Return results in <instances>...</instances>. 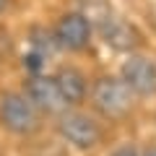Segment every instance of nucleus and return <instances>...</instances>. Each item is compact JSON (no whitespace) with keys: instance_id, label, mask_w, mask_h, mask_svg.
<instances>
[{"instance_id":"nucleus-1","label":"nucleus","mask_w":156,"mask_h":156,"mask_svg":"<svg viewBox=\"0 0 156 156\" xmlns=\"http://www.w3.org/2000/svg\"><path fill=\"white\" fill-rule=\"evenodd\" d=\"M91 96V107L99 112L104 120H125V117L133 112V91L122 83V78L115 76H101L94 81L89 91Z\"/></svg>"},{"instance_id":"nucleus-2","label":"nucleus","mask_w":156,"mask_h":156,"mask_svg":"<svg viewBox=\"0 0 156 156\" xmlns=\"http://www.w3.org/2000/svg\"><path fill=\"white\" fill-rule=\"evenodd\" d=\"M57 135L68 146H73L78 151L96 148L101 143V138H104L101 125L96 122L94 117L83 115V112H62L57 117Z\"/></svg>"},{"instance_id":"nucleus-3","label":"nucleus","mask_w":156,"mask_h":156,"mask_svg":"<svg viewBox=\"0 0 156 156\" xmlns=\"http://www.w3.org/2000/svg\"><path fill=\"white\" fill-rule=\"evenodd\" d=\"M0 125L13 135H31L39 130V112L18 91L0 96Z\"/></svg>"},{"instance_id":"nucleus-4","label":"nucleus","mask_w":156,"mask_h":156,"mask_svg":"<svg viewBox=\"0 0 156 156\" xmlns=\"http://www.w3.org/2000/svg\"><path fill=\"white\" fill-rule=\"evenodd\" d=\"M23 96L34 104L37 112L57 115V117H60L62 112H68V104H65V99H62V94H60V89H57V83H55L52 76H42V73L31 76L26 81Z\"/></svg>"},{"instance_id":"nucleus-5","label":"nucleus","mask_w":156,"mask_h":156,"mask_svg":"<svg viewBox=\"0 0 156 156\" xmlns=\"http://www.w3.org/2000/svg\"><path fill=\"white\" fill-rule=\"evenodd\" d=\"M99 34H101V39H104L107 47H112V50H117V52H130V55H133L140 47V42H143V37H140L138 29L130 21L115 16V13H104V16L99 18Z\"/></svg>"},{"instance_id":"nucleus-6","label":"nucleus","mask_w":156,"mask_h":156,"mask_svg":"<svg viewBox=\"0 0 156 156\" xmlns=\"http://www.w3.org/2000/svg\"><path fill=\"white\" fill-rule=\"evenodd\" d=\"M122 83L133 96H156V62L143 55H130L120 70Z\"/></svg>"},{"instance_id":"nucleus-7","label":"nucleus","mask_w":156,"mask_h":156,"mask_svg":"<svg viewBox=\"0 0 156 156\" xmlns=\"http://www.w3.org/2000/svg\"><path fill=\"white\" fill-rule=\"evenodd\" d=\"M91 42V21L83 13H62L55 23V44L62 50L81 52Z\"/></svg>"},{"instance_id":"nucleus-8","label":"nucleus","mask_w":156,"mask_h":156,"mask_svg":"<svg viewBox=\"0 0 156 156\" xmlns=\"http://www.w3.org/2000/svg\"><path fill=\"white\" fill-rule=\"evenodd\" d=\"M52 78H55V83H57V89H60V94H62L68 107H78V104L86 101V96H89V81H86V76L78 68L62 65Z\"/></svg>"},{"instance_id":"nucleus-9","label":"nucleus","mask_w":156,"mask_h":156,"mask_svg":"<svg viewBox=\"0 0 156 156\" xmlns=\"http://www.w3.org/2000/svg\"><path fill=\"white\" fill-rule=\"evenodd\" d=\"M42 65H44V55H39V52H34V50L23 57V68H26L31 76H37V73L42 70Z\"/></svg>"},{"instance_id":"nucleus-10","label":"nucleus","mask_w":156,"mask_h":156,"mask_svg":"<svg viewBox=\"0 0 156 156\" xmlns=\"http://www.w3.org/2000/svg\"><path fill=\"white\" fill-rule=\"evenodd\" d=\"M112 156H140V151L135 148L133 143H122V146H117V148L112 151Z\"/></svg>"},{"instance_id":"nucleus-11","label":"nucleus","mask_w":156,"mask_h":156,"mask_svg":"<svg viewBox=\"0 0 156 156\" xmlns=\"http://www.w3.org/2000/svg\"><path fill=\"white\" fill-rule=\"evenodd\" d=\"M143 156H156V146H151V148H148V151H146V154H143Z\"/></svg>"},{"instance_id":"nucleus-12","label":"nucleus","mask_w":156,"mask_h":156,"mask_svg":"<svg viewBox=\"0 0 156 156\" xmlns=\"http://www.w3.org/2000/svg\"><path fill=\"white\" fill-rule=\"evenodd\" d=\"M5 8H8V0H0V13L5 11Z\"/></svg>"}]
</instances>
